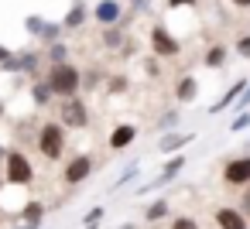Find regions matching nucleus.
I'll use <instances>...</instances> for the list:
<instances>
[{
	"label": "nucleus",
	"mask_w": 250,
	"mask_h": 229,
	"mask_svg": "<svg viewBox=\"0 0 250 229\" xmlns=\"http://www.w3.org/2000/svg\"><path fill=\"white\" fill-rule=\"evenodd\" d=\"M0 157H4V147H0Z\"/></svg>",
	"instance_id": "29"
},
{
	"label": "nucleus",
	"mask_w": 250,
	"mask_h": 229,
	"mask_svg": "<svg viewBox=\"0 0 250 229\" xmlns=\"http://www.w3.org/2000/svg\"><path fill=\"white\" fill-rule=\"evenodd\" d=\"M62 120L69 123V127H86L89 120H86V106L79 103V99H65V106H62Z\"/></svg>",
	"instance_id": "7"
},
{
	"label": "nucleus",
	"mask_w": 250,
	"mask_h": 229,
	"mask_svg": "<svg viewBox=\"0 0 250 229\" xmlns=\"http://www.w3.org/2000/svg\"><path fill=\"white\" fill-rule=\"evenodd\" d=\"M185 140H192V134H175V137H165V140H161V151H165V154H171V151H175V147H182Z\"/></svg>",
	"instance_id": "13"
},
{
	"label": "nucleus",
	"mask_w": 250,
	"mask_h": 229,
	"mask_svg": "<svg viewBox=\"0 0 250 229\" xmlns=\"http://www.w3.org/2000/svg\"><path fill=\"white\" fill-rule=\"evenodd\" d=\"M236 48H240V55H243V58H250V38H243Z\"/></svg>",
	"instance_id": "24"
},
{
	"label": "nucleus",
	"mask_w": 250,
	"mask_h": 229,
	"mask_svg": "<svg viewBox=\"0 0 250 229\" xmlns=\"http://www.w3.org/2000/svg\"><path fill=\"white\" fill-rule=\"evenodd\" d=\"M89 171H93V161H89L86 154H79V157H72V161L65 164V181H69V185H79V181L89 178Z\"/></svg>",
	"instance_id": "4"
},
{
	"label": "nucleus",
	"mask_w": 250,
	"mask_h": 229,
	"mask_svg": "<svg viewBox=\"0 0 250 229\" xmlns=\"http://www.w3.org/2000/svg\"><path fill=\"white\" fill-rule=\"evenodd\" d=\"M45 82H48L52 93L72 99L76 89H79V69H76V65H65V62H55V65L48 69V79H45Z\"/></svg>",
	"instance_id": "1"
},
{
	"label": "nucleus",
	"mask_w": 250,
	"mask_h": 229,
	"mask_svg": "<svg viewBox=\"0 0 250 229\" xmlns=\"http://www.w3.org/2000/svg\"><path fill=\"white\" fill-rule=\"evenodd\" d=\"M165 212H168V202H154V205L147 209V219H161Z\"/></svg>",
	"instance_id": "19"
},
{
	"label": "nucleus",
	"mask_w": 250,
	"mask_h": 229,
	"mask_svg": "<svg viewBox=\"0 0 250 229\" xmlns=\"http://www.w3.org/2000/svg\"><path fill=\"white\" fill-rule=\"evenodd\" d=\"M216 222H219V229H247L243 226V215L233 212V209H219L216 212Z\"/></svg>",
	"instance_id": "10"
},
{
	"label": "nucleus",
	"mask_w": 250,
	"mask_h": 229,
	"mask_svg": "<svg viewBox=\"0 0 250 229\" xmlns=\"http://www.w3.org/2000/svg\"><path fill=\"white\" fill-rule=\"evenodd\" d=\"M7 58H11V52H7V48H0V62H7Z\"/></svg>",
	"instance_id": "25"
},
{
	"label": "nucleus",
	"mask_w": 250,
	"mask_h": 229,
	"mask_svg": "<svg viewBox=\"0 0 250 229\" xmlns=\"http://www.w3.org/2000/svg\"><path fill=\"white\" fill-rule=\"evenodd\" d=\"M175 96L188 103V99L195 96V79H182V82H178V89H175Z\"/></svg>",
	"instance_id": "14"
},
{
	"label": "nucleus",
	"mask_w": 250,
	"mask_h": 229,
	"mask_svg": "<svg viewBox=\"0 0 250 229\" xmlns=\"http://www.w3.org/2000/svg\"><path fill=\"white\" fill-rule=\"evenodd\" d=\"M83 18H86V7H83V4H76V7L65 14V24H69V28H76V24H83Z\"/></svg>",
	"instance_id": "16"
},
{
	"label": "nucleus",
	"mask_w": 250,
	"mask_h": 229,
	"mask_svg": "<svg viewBox=\"0 0 250 229\" xmlns=\"http://www.w3.org/2000/svg\"><path fill=\"white\" fill-rule=\"evenodd\" d=\"M243 209H247V212H250V191H247V195H243Z\"/></svg>",
	"instance_id": "26"
},
{
	"label": "nucleus",
	"mask_w": 250,
	"mask_h": 229,
	"mask_svg": "<svg viewBox=\"0 0 250 229\" xmlns=\"http://www.w3.org/2000/svg\"><path fill=\"white\" fill-rule=\"evenodd\" d=\"M247 123H250V113H243V116H236V120H233V127H229V130H243V127H247Z\"/></svg>",
	"instance_id": "22"
},
{
	"label": "nucleus",
	"mask_w": 250,
	"mask_h": 229,
	"mask_svg": "<svg viewBox=\"0 0 250 229\" xmlns=\"http://www.w3.org/2000/svg\"><path fill=\"white\" fill-rule=\"evenodd\" d=\"M171 229H199V226H195V219H185V215H182V219L171 222Z\"/></svg>",
	"instance_id": "20"
},
{
	"label": "nucleus",
	"mask_w": 250,
	"mask_h": 229,
	"mask_svg": "<svg viewBox=\"0 0 250 229\" xmlns=\"http://www.w3.org/2000/svg\"><path fill=\"white\" fill-rule=\"evenodd\" d=\"M93 18H96L100 24H113V21L120 18V4H117V0H100L96 11H93Z\"/></svg>",
	"instance_id": "8"
},
{
	"label": "nucleus",
	"mask_w": 250,
	"mask_h": 229,
	"mask_svg": "<svg viewBox=\"0 0 250 229\" xmlns=\"http://www.w3.org/2000/svg\"><path fill=\"white\" fill-rule=\"evenodd\" d=\"M182 168H185V157H175V161H168V168L161 171V178H158L154 185H165V181H171V178H175V174H178Z\"/></svg>",
	"instance_id": "12"
},
{
	"label": "nucleus",
	"mask_w": 250,
	"mask_h": 229,
	"mask_svg": "<svg viewBox=\"0 0 250 229\" xmlns=\"http://www.w3.org/2000/svg\"><path fill=\"white\" fill-rule=\"evenodd\" d=\"M7 181L11 185H31L35 181V168H31V161L24 157V154H7Z\"/></svg>",
	"instance_id": "3"
},
{
	"label": "nucleus",
	"mask_w": 250,
	"mask_h": 229,
	"mask_svg": "<svg viewBox=\"0 0 250 229\" xmlns=\"http://www.w3.org/2000/svg\"><path fill=\"white\" fill-rule=\"evenodd\" d=\"M28 31H38V35H42V31H45V24H42V18H31V21H28Z\"/></svg>",
	"instance_id": "23"
},
{
	"label": "nucleus",
	"mask_w": 250,
	"mask_h": 229,
	"mask_svg": "<svg viewBox=\"0 0 250 229\" xmlns=\"http://www.w3.org/2000/svg\"><path fill=\"white\" fill-rule=\"evenodd\" d=\"M151 48H154L158 55H178V41H175L165 28H154V31H151Z\"/></svg>",
	"instance_id": "6"
},
{
	"label": "nucleus",
	"mask_w": 250,
	"mask_h": 229,
	"mask_svg": "<svg viewBox=\"0 0 250 229\" xmlns=\"http://www.w3.org/2000/svg\"><path fill=\"white\" fill-rule=\"evenodd\" d=\"M223 58H226V48H212V52L206 55V65H209V69H219Z\"/></svg>",
	"instance_id": "17"
},
{
	"label": "nucleus",
	"mask_w": 250,
	"mask_h": 229,
	"mask_svg": "<svg viewBox=\"0 0 250 229\" xmlns=\"http://www.w3.org/2000/svg\"><path fill=\"white\" fill-rule=\"evenodd\" d=\"M48 99H52V89H48V82H38V86H35V103L42 106V103H48Z\"/></svg>",
	"instance_id": "18"
},
{
	"label": "nucleus",
	"mask_w": 250,
	"mask_h": 229,
	"mask_svg": "<svg viewBox=\"0 0 250 229\" xmlns=\"http://www.w3.org/2000/svg\"><path fill=\"white\" fill-rule=\"evenodd\" d=\"M42 38H45V41H55V38H59V24H45Z\"/></svg>",
	"instance_id": "21"
},
{
	"label": "nucleus",
	"mask_w": 250,
	"mask_h": 229,
	"mask_svg": "<svg viewBox=\"0 0 250 229\" xmlns=\"http://www.w3.org/2000/svg\"><path fill=\"white\" fill-rule=\"evenodd\" d=\"M223 178H226L229 185H247V181H250V157H236V161H229L226 171H223Z\"/></svg>",
	"instance_id": "5"
},
{
	"label": "nucleus",
	"mask_w": 250,
	"mask_h": 229,
	"mask_svg": "<svg viewBox=\"0 0 250 229\" xmlns=\"http://www.w3.org/2000/svg\"><path fill=\"white\" fill-rule=\"evenodd\" d=\"M243 86H247V82H236V86H233V89H229V93H226V96H223V99H219V103L212 106V110H216V113H219V110H226V106H229V103L236 99V93H243Z\"/></svg>",
	"instance_id": "15"
},
{
	"label": "nucleus",
	"mask_w": 250,
	"mask_h": 229,
	"mask_svg": "<svg viewBox=\"0 0 250 229\" xmlns=\"http://www.w3.org/2000/svg\"><path fill=\"white\" fill-rule=\"evenodd\" d=\"M233 4H236V7H250V0H233Z\"/></svg>",
	"instance_id": "27"
},
{
	"label": "nucleus",
	"mask_w": 250,
	"mask_h": 229,
	"mask_svg": "<svg viewBox=\"0 0 250 229\" xmlns=\"http://www.w3.org/2000/svg\"><path fill=\"white\" fill-rule=\"evenodd\" d=\"M38 151L48 157V161H59L62 151H65V137H62V127L59 123H45L38 130Z\"/></svg>",
	"instance_id": "2"
},
{
	"label": "nucleus",
	"mask_w": 250,
	"mask_h": 229,
	"mask_svg": "<svg viewBox=\"0 0 250 229\" xmlns=\"http://www.w3.org/2000/svg\"><path fill=\"white\" fill-rule=\"evenodd\" d=\"M178 4H192V0H171V7H178Z\"/></svg>",
	"instance_id": "28"
},
{
	"label": "nucleus",
	"mask_w": 250,
	"mask_h": 229,
	"mask_svg": "<svg viewBox=\"0 0 250 229\" xmlns=\"http://www.w3.org/2000/svg\"><path fill=\"white\" fill-rule=\"evenodd\" d=\"M134 137H137V130H134L130 123H124V127H117V130L110 134V147H113V151H120V147H127Z\"/></svg>",
	"instance_id": "9"
},
{
	"label": "nucleus",
	"mask_w": 250,
	"mask_h": 229,
	"mask_svg": "<svg viewBox=\"0 0 250 229\" xmlns=\"http://www.w3.org/2000/svg\"><path fill=\"white\" fill-rule=\"evenodd\" d=\"M42 212H45V205H42V202H31V205H24V212H21V219L28 222V229H35V222L42 219Z\"/></svg>",
	"instance_id": "11"
}]
</instances>
